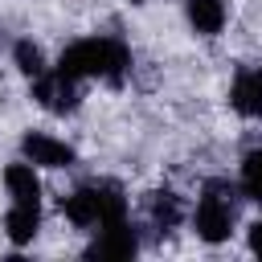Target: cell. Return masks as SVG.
<instances>
[{
	"mask_svg": "<svg viewBox=\"0 0 262 262\" xmlns=\"http://www.w3.org/2000/svg\"><path fill=\"white\" fill-rule=\"evenodd\" d=\"M57 70L70 74V78H78V82L102 78V82L119 86L131 74V49L119 37H82V41H74V45L61 49Z\"/></svg>",
	"mask_w": 262,
	"mask_h": 262,
	"instance_id": "cell-1",
	"label": "cell"
},
{
	"mask_svg": "<svg viewBox=\"0 0 262 262\" xmlns=\"http://www.w3.org/2000/svg\"><path fill=\"white\" fill-rule=\"evenodd\" d=\"M242 188L229 184V180H205L201 192H196V205H192V233L209 246L225 242L237 225V205H242Z\"/></svg>",
	"mask_w": 262,
	"mask_h": 262,
	"instance_id": "cell-2",
	"label": "cell"
},
{
	"mask_svg": "<svg viewBox=\"0 0 262 262\" xmlns=\"http://www.w3.org/2000/svg\"><path fill=\"white\" fill-rule=\"evenodd\" d=\"M61 217L74 229H98L106 221H123L127 217V196L111 180H90V184H78L74 192L61 196Z\"/></svg>",
	"mask_w": 262,
	"mask_h": 262,
	"instance_id": "cell-3",
	"label": "cell"
},
{
	"mask_svg": "<svg viewBox=\"0 0 262 262\" xmlns=\"http://www.w3.org/2000/svg\"><path fill=\"white\" fill-rule=\"evenodd\" d=\"M78 86H82L78 78L61 74V70H45V74L33 78V98H37V106H45L49 115H70V111L78 106V98H82Z\"/></svg>",
	"mask_w": 262,
	"mask_h": 262,
	"instance_id": "cell-4",
	"label": "cell"
},
{
	"mask_svg": "<svg viewBox=\"0 0 262 262\" xmlns=\"http://www.w3.org/2000/svg\"><path fill=\"white\" fill-rule=\"evenodd\" d=\"M20 156L29 164H37V168H70L74 164V147L66 139L49 135V131H29L20 139Z\"/></svg>",
	"mask_w": 262,
	"mask_h": 262,
	"instance_id": "cell-5",
	"label": "cell"
},
{
	"mask_svg": "<svg viewBox=\"0 0 262 262\" xmlns=\"http://www.w3.org/2000/svg\"><path fill=\"white\" fill-rule=\"evenodd\" d=\"M139 250V237H135V225L123 217V221H106L94 229V242H90V258H131Z\"/></svg>",
	"mask_w": 262,
	"mask_h": 262,
	"instance_id": "cell-6",
	"label": "cell"
},
{
	"mask_svg": "<svg viewBox=\"0 0 262 262\" xmlns=\"http://www.w3.org/2000/svg\"><path fill=\"white\" fill-rule=\"evenodd\" d=\"M229 106H233L242 119H262V66H246V70L233 74Z\"/></svg>",
	"mask_w": 262,
	"mask_h": 262,
	"instance_id": "cell-7",
	"label": "cell"
},
{
	"mask_svg": "<svg viewBox=\"0 0 262 262\" xmlns=\"http://www.w3.org/2000/svg\"><path fill=\"white\" fill-rule=\"evenodd\" d=\"M4 188H8V201L12 205H41V176H37V164H29L25 156L12 160L4 168Z\"/></svg>",
	"mask_w": 262,
	"mask_h": 262,
	"instance_id": "cell-8",
	"label": "cell"
},
{
	"mask_svg": "<svg viewBox=\"0 0 262 262\" xmlns=\"http://www.w3.org/2000/svg\"><path fill=\"white\" fill-rule=\"evenodd\" d=\"M184 16L192 25V33L201 37H217L229 20V4L225 0H184Z\"/></svg>",
	"mask_w": 262,
	"mask_h": 262,
	"instance_id": "cell-9",
	"label": "cell"
},
{
	"mask_svg": "<svg viewBox=\"0 0 262 262\" xmlns=\"http://www.w3.org/2000/svg\"><path fill=\"white\" fill-rule=\"evenodd\" d=\"M41 229V205H8L4 213V237L12 246H29Z\"/></svg>",
	"mask_w": 262,
	"mask_h": 262,
	"instance_id": "cell-10",
	"label": "cell"
},
{
	"mask_svg": "<svg viewBox=\"0 0 262 262\" xmlns=\"http://www.w3.org/2000/svg\"><path fill=\"white\" fill-rule=\"evenodd\" d=\"M147 217H151V225L156 229H176L180 221H184V201L172 192V188H164V192H151L147 196Z\"/></svg>",
	"mask_w": 262,
	"mask_h": 262,
	"instance_id": "cell-11",
	"label": "cell"
},
{
	"mask_svg": "<svg viewBox=\"0 0 262 262\" xmlns=\"http://www.w3.org/2000/svg\"><path fill=\"white\" fill-rule=\"evenodd\" d=\"M12 66H16L29 82H33L37 74H45V70H49V66H45V49H41L33 37H20V41L12 45Z\"/></svg>",
	"mask_w": 262,
	"mask_h": 262,
	"instance_id": "cell-12",
	"label": "cell"
},
{
	"mask_svg": "<svg viewBox=\"0 0 262 262\" xmlns=\"http://www.w3.org/2000/svg\"><path fill=\"white\" fill-rule=\"evenodd\" d=\"M237 188H242L246 201H258V205H262V147L246 151L242 172H237Z\"/></svg>",
	"mask_w": 262,
	"mask_h": 262,
	"instance_id": "cell-13",
	"label": "cell"
},
{
	"mask_svg": "<svg viewBox=\"0 0 262 262\" xmlns=\"http://www.w3.org/2000/svg\"><path fill=\"white\" fill-rule=\"evenodd\" d=\"M250 254H258V258H262V217L250 225Z\"/></svg>",
	"mask_w": 262,
	"mask_h": 262,
	"instance_id": "cell-14",
	"label": "cell"
},
{
	"mask_svg": "<svg viewBox=\"0 0 262 262\" xmlns=\"http://www.w3.org/2000/svg\"><path fill=\"white\" fill-rule=\"evenodd\" d=\"M131 4H143V0H131Z\"/></svg>",
	"mask_w": 262,
	"mask_h": 262,
	"instance_id": "cell-15",
	"label": "cell"
}]
</instances>
